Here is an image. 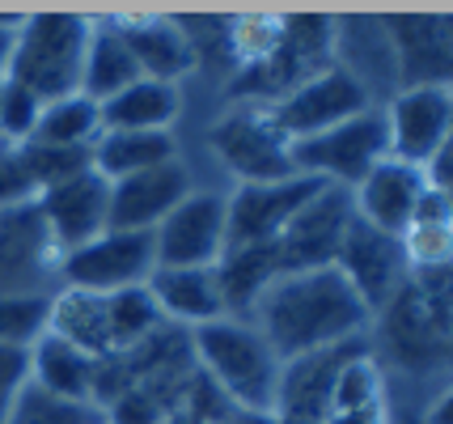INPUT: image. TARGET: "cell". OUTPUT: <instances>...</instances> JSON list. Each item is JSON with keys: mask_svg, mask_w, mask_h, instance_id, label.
<instances>
[{"mask_svg": "<svg viewBox=\"0 0 453 424\" xmlns=\"http://www.w3.org/2000/svg\"><path fill=\"white\" fill-rule=\"evenodd\" d=\"M369 319L373 314L356 297L352 284L339 276L335 263L280 276L267 284V293L250 310V323L272 343L280 361H296V357L356 340L369 327Z\"/></svg>", "mask_w": 453, "mask_h": 424, "instance_id": "6da1fadb", "label": "cell"}, {"mask_svg": "<svg viewBox=\"0 0 453 424\" xmlns=\"http://www.w3.org/2000/svg\"><path fill=\"white\" fill-rule=\"evenodd\" d=\"M191 357L220 395L250 416H276L280 361L272 343L246 319H217L191 331Z\"/></svg>", "mask_w": 453, "mask_h": 424, "instance_id": "7a4b0ae2", "label": "cell"}, {"mask_svg": "<svg viewBox=\"0 0 453 424\" xmlns=\"http://www.w3.org/2000/svg\"><path fill=\"white\" fill-rule=\"evenodd\" d=\"M85 47H89V18H73V13L21 18L4 77L26 85L39 102L81 94Z\"/></svg>", "mask_w": 453, "mask_h": 424, "instance_id": "3957f363", "label": "cell"}, {"mask_svg": "<svg viewBox=\"0 0 453 424\" xmlns=\"http://www.w3.org/2000/svg\"><path fill=\"white\" fill-rule=\"evenodd\" d=\"M335 56V21L331 18H284V42L267 64L242 68L225 85L229 98H242V106H276L284 94H293L301 81L331 68Z\"/></svg>", "mask_w": 453, "mask_h": 424, "instance_id": "277c9868", "label": "cell"}, {"mask_svg": "<svg viewBox=\"0 0 453 424\" xmlns=\"http://www.w3.org/2000/svg\"><path fill=\"white\" fill-rule=\"evenodd\" d=\"M293 153V170L296 174H314V179L331 182V187H343L352 191L356 182L365 179L381 158H390V136H386V115L369 106L352 119L335 123L318 136H305V141L288 144Z\"/></svg>", "mask_w": 453, "mask_h": 424, "instance_id": "5b68a950", "label": "cell"}, {"mask_svg": "<svg viewBox=\"0 0 453 424\" xmlns=\"http://www.w3.org/2000/svg\"><path fill=\"white\" fill-rule=\"evenodd\" d=\"M153 267H157L153 234H127V229H106L94 243H85L56 259L64 289H81V293L144 289Z\"/></svg>", "mask_w": 453, "mask_h": 424, "instance_id": "8992f818", "label": "cell"}, {"mask_svg": "<svg viewBox=\"0 0 453 424\" xmlns=\"http://www.w3.org/2000/svg\"><path fill=\"white\" fill-rule=\"evenodd\" d=\"M326 187L331 182L314 174H288L280 182H237V191L225 200V251L276 243L296 212Z\"/></svg>", "mask_w": 453, "mask_h": 424, "instance_id": "52a82bcc", "label": "cell"}, {"mask_svg": "<svg viewBox=\"0 0 453 424\" xmlns=\"http://www.w3.org/2000/svg\"><path fill=\"white\" fill-rule=\"evenodd\" d=\"M373 106V94L369 85L356 77L348 64H331L322 68L318 77L301 81L293 94H284L276 106H267L272 123L280 127V136L293 144V141H305V136H318L335 123L352 119L360 111Z\"/></svg>", "mask_w": 453, "mask_h": 424, "instance_id": "ba28073f", "label": "cell"}, {"mask_svg": "<svg viewBox=\"0 0 453 424\" xmlns=\"http://www.w3.org/2000/svg\"><path fill=\"white\" fill-rule=\"evenodd\" d=\"M208 144L242 182H280L296 174L288 141L280 136L267 106H242V102L229 106L208 127Z\"/></svg>", "mask_w": 453, "mask_h": 424, "instance_id": "9c48e42d", "label": "cell"}, {"mask_svg": "<svg viewBox=\"0 0 453 424\" xmlns=\"http://www.w3.org/2000/svg\"><path fill=\"white\" fill-rule=\"evenodd\" d=\"M106 204H111V182L94 166L35 196V212H39L56 259L106 234Z\"/></svg>", "mask_w": 453, "mask_h": 424, "instance_id": "30bf717a", "label": "cell"}, {"mask_svg": "<svg viewBox=\"0 0 453 424\" xmlns=\"http://www.w3.org/2000/svg\"><path fill=\"white\" fill-rule=\"evenodd\" d=\"M335 267H339V276L356 289V297L365 302L369 314L386 310V305L395 302L398 289L411 281L398 238L381 234L373 225H365L356 212H352V221H348V229H343Z\"/></svg>", "mask_w": 453, "mask_h": 424, "instance_id": "8fae6325", "label": "cell"}, {"mask_svg": "<svg viewBox=\"0 0 453 424\" xmlns=\"http://www.w3.org/2000/svg\"><path fill=\"white\" fill-rule=\"evenodd\" d=\"M157 267H217L225 255V200L212 191H191L153 229Z\"/></svg>", "mask_w": 453, "mask_h": 424, "instance_id": "7c38bea8", "label": "cell"}, {"mask_svg": "<svg viewBox=\"0 0 453 424\" xmlns=\"http://www.w3.org/2000/svg\"><path fill=\"white\" fill-rule=\"evenodd\" d=\"M381 115H386L390 158L407 166H424L441 144H449L453 94L449 85H411V89H398Z\"/></svg>", "mask_w": 453, "mask_h": 424, "instance_id": "4fadbf2b", "label": "cell"}, {"mask_svg": "<svg viewBox=\"0 0 453 424\" xmlns=\"http://www.w3.org/2000/svg\"><path fill=\"white\" fill-rule=\"evenodd\" d=\"M348 221H352V191H343V187L318 191L314 200L288 221V229L276 238L280 276L310 272V267H331Z\"/></svg>", "mask_w": 453, "mask_h": 424, "instance_id": "5bb4252c", "label": "cell"}, {"mask_svg": "<svg viewBox=\"0 0 453 424\" xmlns=\"http://www.w3.org/2000/svg\"><path fill=\"white\" fill-rule=\"evenodd\" d=\"M187 196H191V179H187L182 162H165L153 166V170H140V174H127V179L111 182L106 229L153 234Z\"/></svg>", "mask_w": 453, "mask_h": 424, "instance_id": "9a60e30c", "label": "cell"}, {"mask_svg": "<svg viewBox=\"0 0 453 424\" xmlns=\"http://www.w3.org/2000/svg\"><path fill=\"white\" fill-rule=\"evenodd\" d=\"M386 47L398 64L403 89L411 85H449V13L424 18H386Z\"/></svg>", "mask_w": 453, "mask_h": 424, "instance_id": "2e32d148", "label": "cell"}, {"mask_svg": "<svg viewBox=\"0 0 453 424\" xmlns=\"http://www.w3.org/2000/svg\"><path fill=\"white\" fill-rule=\"evenodd\" d=\"M424 196V174L419 166H407L398 158H381V162L352 187V212L365 225H373L381 234L398 238L415 217V204Z\"/></svg>", "mask_w": 453, "mask_h": 424, "instance_id": "e0dca14e", "label": "cell"}, {"mask_svg": "<svg viewBox=\"0 0 453 424\" xmlns=\"http://www.w3.org/2000/svg\"><path fill=\"white\" fill-rule=\"evenodd\" d=\"M365 352L360 335L348 343H335V348H322V352H310V357H296V361H284L280 369V395H276V416H293L301 424H322L331 416V382H335L339 365Z\"/></svg>", "mask_w": 453, "mask_h": 424, "instance_id": "ac0fdd59", "label": "cell"}, {"mask_svg": "<svg viewBox=\"0 0 453 424\" xmlns=\"http://www.w3.org/2000/svg\"><path fill=\"white\" fill-rule=\"evenodd\" d=\"M144 289H149V297L157 305L161 323L182 327V331L229 319L225 302H220L217 267H153Z\"/></svg>", "mask_w": 453, "mask_h": 424, "instance_id": "d6986e66", "label": "cell"}, {"mask_svg": "<svg viewBox=\"0 0 453 424\" xmlns=\"http://www.w3.org/2000/svg\"><path fill=\"white\" fill-rule=\"evenodd\" d=\"M115 30L123 35L132 60H136L140 77L149 81H165L178 85V77H187L196 68V51H191V39L182 35V26L174 18H153V13H119Z\"/></svg>", "mask_w": 453, "mask_h": 424, "instance_id": "ffe728a7", "label": "cell"}, {"mask_svg": "<svg viewBox=\"0 0 453 424\" xmlns=\"http://www.w3.org/2000/svg\"><path fill=\"white\" fill-rule=\"evenodd\" d=\"M26 374H30V382L39 386V390L56 395V399L94 407V374H98V361L85 357L68 340L51 335V331H42L39 340L26 348Z\"/></svg>", "mask_w": 453, "mask_h": 424, "instance_id": "44dd1931", "label": "cell"}, {"mask_svg": "<svg viewBox=\"0 0 453 424\" xmlns=\"http://www.w3.org/2000/svg\"><path fill=\"white\" fill-rule=\"evenodd\" d=\"M178 106H182L178 85L140 77L127 89L98 102L102 132H170V123L178 119Z\"/></svg>", "mask_w": 453, "mask_h": 424, "instance_id": "7402d4cb", "label": "cell"}, {"mask_svg": "<svg viewBox=\"0 0 453 424\" xmlns=\"http://www.w3.org/2000/svg\"><path fill=\"white\" fill-rule=\"evenodd\" d=\"M272 281H280L276 243H267V246H234V251H225L220 263H217V284H220L225 314L250 323V310H255V302L267 293V284Z\"/></svg>", "mask_w": 453, "mask_h": 424, "instance_id": "603a6c76", "label": "cell"}, {"mask_svg": "<svg viewBox=\"0 0 453 424\" xmlns=\"http://www.w3.org/2000/svg\"><path fill=\"white\" fill-rule=\"evenodd\" d=\"M140 81V68L127 51L123 35L111 18H89V47H85V68H81V94L94 102H106L111 94Z\"/></svg>", "mask_w": 453, "mask_h": 424, "instance_id": "cb8c5ba5", "label": "cell"}, {"mask_svg": "<svg viewBox=\"0 0 453 424\" xmlns=\"http://www.w3.org/2000/svg\"><path fill=\"white\" fill-rule=\"evenodd\" d=\"M165 162H178V141L170 132H102L89 149V166L106 182H119Z\"/></svg>", "mask_w": 453, "mask_h": 424, "instance_id": "d4e9b609", "label": "cell"}, {"mask_svg": "<svg viewBox=\"0 0 453 424\" xmlns=\"http://www.w3.org/2000/svg\"><path fill=\"white\" fill-rule=\"evenodd\" d=\"M98 136H102L98 102L85 98V94H68V98L42 102L39 127H35V141L30 144H47V149H94Z\"/></svg>", "mask_w": 453, "mask_h": 424, "instance_id": "484cf974", "label": "cell"}, {"mask_svg": "<svg viewBox=\"0 0 453 424\" xmlns=\"http://www.w3.org/2000/svg\"><path fill=\"white\" fill-rule=\"evenodd\" d=\"M39 255H56L35 204L0 208V276H21Z\"/></svg>", "mask_w": 453, "mask_h": 424, "instance_id": "4316f807", "label": "cell"}, {"mask_svg": "<svg viewBox=\"0 0 453 424\" xmlns=\"http://www.w3.org/2000/svg\"><path fill=\"white\" fill-rule=\"evenodd\" d=\"M284 42V13H246V18H229L225 26V51L234 68H258L280 51Z\"/></svg>", "mask_w": 453, "mask_h": 424, "instance_id": "83f0119b", "label": "cell"}, {"mask_svg": "<svg viewBox=\"0 0 453 424\" xmlns=\"http://www.w3.org/2000/svg\"><path fill=\"white\" fill-rule=\"evenodd\" d=\"M4 424H102V412L89 404H68V399H56L39 386L21 382V390L9 399V412H4Z\"/></svg>", "mask_w": 453, "mask_h": 424, "instance_id": "f1b7e54d", "label": "cell"}, {"mask_svg": "<svg viewBox=\"0 0 453 424\" xmlns=\"http://www.w3.org/2000/svg\"><path fill=\"white\" fill-rule=\"evenodd\" d=\"M386 404V378L381 365L369 352H356L339 365L335 382H331V412H360V407Z\"/></svg>", "mask_w": 453, "mask_h": 424, "instance_id": "f546056e", "label": "cell"}, {"mask_svg": "<svg viewBox=\"0 0 453 424\" xmlns=\"http://www.w3.org/2000/svg\"><path fill=\"white\" fill-rule=\"evenodd\" d=\"M42 293H0V348H30L47 331Z\"/></svg>", "mask_w": 453, "mask_h": 424, "instance_id": "4dcf8cb0", "label": "cell"}, {"mask_svg": "<svg viewBox=\"0 0 453 424\" xmlns=\"http://www.w3.org/2000/svg\"><path fill=\"white\" fill-rule=\"evenodd\" d=\"M407 272H441L449 267V246H453V221H411L398 234Z\"/></svg>", "mask_w": 453, "mask_h": 424, "instance_id": "1f68e13d", "label": "cell"}, {"mask_svg": "<svg viewBox=\"0 0 453 424\" xmlns=\"http://www.w3.org/2000/svg\"><path fill=\"white\" fill-rule=\"evenodd\" d=\"M42 102L26 89V85L9 81L0 85V144L4 149H21V144L35 141V127H39Z\"/></svg>", "mask_w": 453, "mask_h": 424, "instance_id": "d6a6232c", "label": "cell"}, {"mask_svg": "<svg viewBox=\"0 0 453 424\" xmlns=\"http://www.w3.org/2000/svg\"><path fill=\"white\" fill-rule=\"evenodd\" d=\"M165 407L144 390V386H132L127 395H119L115 404L102 412V424H165Z\"/></svg>", "mask_w": 453, "mask_h": 424, "instance_id": "836d02e7", "label": "cell"}, {"mask_svg": "<svg viewBox=\"0 0 453 424\" xmlns=\"http://www.w3.org/2000/svg\"><path fill=\"white\" fill-rule=\"evenodd\" d=\"M449 144H441L428 162L419 166V174H424V187H433V191H449Z\"/></svg>", "mask_w": 453, "mask_h": 424, "instance_id": "e575fe53", "label": "cell"}, {"mask_svg": "<svg viewBox=\"0 0 453 424\" xmlns=\"http://www.w3.org/2000/svg\"><path fill=\"white\" fill-rule=\"evenodd\" d=\"M322 424H386V404L360 407V412H331Z\"/></svg>", "mask_w": 453, "mask_h": 424, "instance_id": "d590c367", "label": "cell"}, {"mask_svg": "<svg viewBox=\"0 0 453 424\" xmlns=\"http://www.w3.org/2000/svg\"><path fill=\"white\" fill-rule=\"evenodd\" d=\"M18 26H21V18H4V13H0V77L9 73V56H13V42H18Z\"/></svg>", "mask_w": 453, "mask_h": 424, "instance_id": "8d00e7d4", "label": "cell"}, {"mask_svg": "<svg viewBox=\"0 0 453 424\" xmlns=\"http://www.w3.org/2000/svg\"><path fill=\"white\" fill-rule=\"evenodd\" d=\"M424 424H449V390H445V395L424 412Z\"/></svg>", "mask_w": 453, "mask_h": 424, "instance_id": "74e56055", "label": "cell"}, {"mask_svg": "<svg viewBox=\"0 0 453 424\" xmlns=\"http://www.w3.org/2000/svg\"><path fill=\"white\" fill-rule=\"evenodd\" d=\"M0 85H4V77H0Z\"/></svg>", "mask_w": 453, "mask_h": 424, "instance_id": "f35d334b", "label": "cell"}]
</instances>
